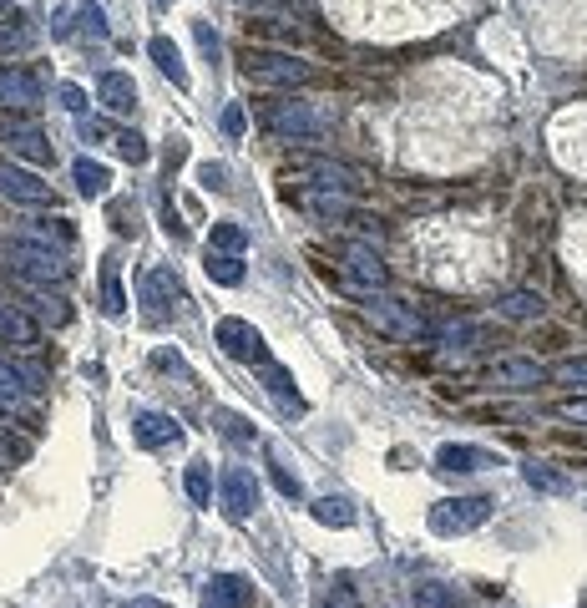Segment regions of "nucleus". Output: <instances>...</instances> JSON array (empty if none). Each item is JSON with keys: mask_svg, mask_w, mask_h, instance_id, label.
Masks as SVG:
<instances>
[{"mask_svg": "<svg viewBox=\"0 0 587 608\" xmlns=\"http://www.w3.org/2000/svg\"><path fill=\"white\" fill-rule=\"evenodd\" d=\"M193 36H198L203 56H218V36H213V26H208V21H193Z\"/></svg>", "mask_w": 587, "mask_h": 608, "instance_id": "nucleus-42", "label": "nucleus"}, {"mask_svg": "<svg viewBox=\"0 0 587 608\" xmlns=\"http://www.w3.org/2000/svg\"><path fill=\"white\" fill-rule=\"evenodd\" d=\"M117 608H167L162 598H132V603H117Z\"/></svg>", "mask_w": 587, "mask_h": 608, "instance_id": "nucleus-45", "label": "nucleus"}, {"mask_svg": "<svg viewBox=\"0 0 587 608\" xmlns=\"http://www.w3.org/2000/svg\"><path fill=\"white\" fill-rule=\"evenodd\" d=\"M183 487H188V502H193V507H208V502H213V477H208V462H188Z\"/></svg>", "mask_w": 587, "mask_h": 608, "instance_id": "nucleus-31", "label": "nucleus"}, {"mask_svg": "<svg viewBox=\"0 0 587 608\" xmlns=\"http://www.w3.org/2000/svg\"><path fill=\"white\" fill-rule=\"evenodd\" d=\"M319 608H360V598H355L350 578H334V583L319 593Z\"/></svg>", "mask_w": 587, "mask_h": 608, "instance_id": "nucleus-36", "label": "nucleus"}, {"mask_svg": "<svg viewBox=\"0 0 587 608\" xmlns=\"http://www.w3.org/2000/svg\"><path fill=\"white\" fill-rule=\"evenodd\" d=\"M132 436H137V446H173L183 436V426L167 416V411H142L132 421Z\"/></svg>", "mask_w": 587, "mask_h": 608, "instance_id": "nucleus-16", "label": "nucleus"}, {"mask_svg": "<svg viewBox=\"0 0 587 608\" xmlns=\"http://www.w3.org/2000/svg\"><path fill=\"white\" fill-rule=\"evenodd\" d=\"M198 178H203V188H213V193H223V188H228V168H223V163H203V168H198Z\"/></svg>", "mask_w": 587, "mask_h": 608, "instance_id": "nucleus-39", "label": "nucleus"}, {"mask_svg": "<svg viewBox=\"0 0 587 608\" xmlns=\"http://www.w3.org/2000/svg\"><path fill=\"white\" fill-rule=\"evenodd\" d=\"M36 41V31H31V21L26 16H11L6 26H0V56H11V51H26Z\"/></svg>", "mask_w": 587, "mask_h": 608, "instance_id": "nucleus-32", "label": "nucleus"}, {"mask_svg": "<svg viewBox=\"0 0 587 608\" xmlns=\"http://www.w3.org/2000/svg\"><path fill=\"white\" fill-rule=\"evenodd\" d=\"M41 82L31 71H21V66H0V107H11V112H31V107H41Z\"/></svg>", "mask_w": 587, "mask_h": 608, "instance_id": "nucleus-12", "label": "nucleus"}, {"mask_svg": "<svg viewBox=\"0 0 587 608\" xmlns=\"http://www.w3.org/2000/svg\"><path fill=\"white\" fill-rule=\"evenodd\" d=\"M415 608H456V588H446V583H421V588H415Z\"/></svg>", "mask_w": 587, "mask_h": 608, "instance_id": "nucleus-34", "label": "nucleus"}, {"mask_svg": "<svg viewBox=\"0 0 587 608\" xmlns=\"http://www.w3.org/2000/svg\"><path fill=\"white\" fill-rule=\"evenodd\" d=\"M142 304H152L157 315H162V310H173V304H183V284H178V274H173V269H147V279H142Z\"/></svg>", "mask_w": 587, "mask_h": 608, "instance_id": "nucleus-15", "label": "nucleus"}, {"mask_svg": "<svg viewBox=\"0 0 587 608\" xmlns=\"http://www.w3.org/2000/svg\"><path fill=\"white\" fill-rule=\"evenodd\" d=\"M491 497H446L431 507V532H441V538H461V532H476L486 517H491Z\"/></svg>", "mask_w": 587, "mask_h": 608, "instance_id": "nucleus-5", "label": "nucleus"}, {"mask_svg": "<svg viewBox=\"0 0 587 608\" xmlns=\"http://www.w3.org/2000/svg\"><path fill=\"white\" fill-rule=\"evenodd\" d=\"M152 365H157V370H183V355H178V350H157Z\"/></svg>", "mask_w": 587, "mask_h": 608, "instance_id": "nucleus-44", "label": "nucleus"}, {"mask_svg": "<svg viewBox=\"0 0 587 608\" xmlns=\"http://www.w3.org/2000/svg\"><path fill=\"white\" fill-rule=\"evenodd\" d=\"M269 477H274V487L284 492V497H304V487H299V477L279 462V456H274V462H269Z\"/></svg>", "mask_w": 587, "mask_h": 608, "instance_id": "nucleus-38", "label": "nucleus"}, {"mask_svg": "<svg viewBox=\"0 0 587 608\" xmlns=\"http://www.w3.org/2000/svg\"><path fill=\"white\" fill-rule=\"evenodd\" d=\"M309 512H314V522H324V527H350V522H355V502H350V497H319Z\"/></svg>", "mask_w": 587, "mask_h": 608, "instance_id": "nucleus-27", "label": "nucleus"}, {"mask_svg": "<svg viewBox=\"0 0 587 608\" xmlns=\"http://www.w3.org/2000/svg\"><path fill=\"white\" fill-rule=\"evenodd\" d=\"M496 315L501 320H542L547 315V299L537 289H512V294L496 299Z\"/></svg>", "mask_w": 587, "mask_h": 608, "instance_id": "nucleus-20", "label": "nucleus"}, {"mask_svg": "<svg viewBox=\"0 0 587 608\" xmlns=\"http://www.w3.org/2000/svg\"><path fill=\"white\" fill-rule=\"evenodd\" d=\"M208 249H213V254H243V249H248V228L233 223V218H218L213 234H208Z\"/></svg>", "mask_w": 587, "mask_h": 608, "instance_id": "nucleus-25", "label": "nucleus"}, {"mask_svg": "<svg viewBox=\"0 0 587 608\" xmlns=\"http://www.w3.org/2000/svg\"><path fill=\"white\" fill-rule=\"evenodd\" d=\"M248 598H254V588H248V578H238V573H213L203 583V608H243Z\"/></svg>", "mask_w": 587, "mask_h": 608, "instance_id": "nucleus-13", "label": "nucleus"}, {"mask_svg": "<svg viewBox=\"0 0 587 608\" xmlns=\"http://www.w3.org/2000/svg\"><path fill=\"white\" fill-rule=\"evenodd\" d=\"M491 467H501V456H491L486 446L446 441V446L436 451V472H446V477H466V472H491Z\"/></svg>", "mask_w": 587, "mask_h": 608, "instance_id": "nucleus-10", "label": "nucleus"}, {"mask_svg": "<svg viewBox=\"0 0 587 608\" xmlns=\"http://www.w3.org/2000/svg\"><path fill=\"white\" fill-rule=\"evenodd\" d=\"M102 310L117 320L127 310V294H122V264L117 259H102Z\"/></svg>", "mask_w": 587, "mask_h": 608, "instance_id": "nucleus-26", "label": "nucleus"}, {"mask_svg": "<svg viewBox=\"0 0 587 608\" xmlns=\"http://www.w3.org/2000/svg\"><path fill=\"white\" fill-rule=\"evenodd\" d=\"M0 137H6V147L21 152V158H31V163H51V142H46L36 127H26V122H0Z\"/></svg>", "mask_w": 587, "mask_h": 608, "instance_id": "nucleus-17", "label": "nucleus"}, {"mask_svg": "<svg viewBox=\"0 0 587 608\" xmlns=\"http://www.w3.org/2000/svg\"><path fill=\"white\" fill-rule=\"evenodd\" d=\"M6 264H11V274H21V279H31V284H46V289L71 279V264H66L56 249H46V244H26V239L6 244Z\"/></svg>", "mask_w": 587, "mask_h": 608, "instance_id": "nucleus-3", "label": "nucleus"}, {"mask_svg": "<svg viewBox=\"0 0 587 608\" xmlns=\"http://www.w3.org/2000/svg\"><path fill=\"white\" fill-rule=\"evenodd\" d=\"M112 142H117V152H122V158H127V163H132V168H137V163H147V158H152V147H147V137H142V132H117V137H112Z\"/></svg>", "mask_w": 587, "mask_h": 608, "instance_id": "nucleus-35", "label": "nucleus"}, {"mask_svg": "<svg viewBox=\"0 0 587 608\" xmlns=\"http://www.w3.org/2000/svg\"><path fill=\"white\" fill-rule=\"evenodd\" d=\"M345 289L350 294H365V289H385L390 284V269H385V259L370 249V244H345Z\"/></svg>", "mask_w": 587, "mask_h": 608, "instance_id": "nucleus-7", "label": "nucleus"}, {"mask_svg": "<svg viewBox=\"0 0 587 608\" xmlns=\"http://www.w3.org/2000/svg\"><path fill=\"white\" fill-rule=\"evenodd\" d=\"M355 299H360V315H365L375 330H385V335H395V340H405V345L436 340V325H431L426 315H415V304H405V299H395V294H385V289H365V294H355Z\"/></svg>", "mask_w": 587, "mask_h": 608, "instance_id": "nucleus-1", "label": "nucleus"}, {"mask_svg": "<svg viewBox=\"0 0 587 608\" xmlns=\"http://www.w3.org/2000/svg\"><path fill=\"white\" fill-rule=\"evenodd\" d=\"M0 6H11V0H0Z\"/></svg>", "mask_w": 587, "mask_h": 608, "instance_id": "nucleus-47", "label": "nucleus"}, {"mask_svg": "<svg viewBox=\"0 0 587 608\" xmlns=\"http://www.w3.org/2000/svg\"><path fill=\"white\" fill-rule=\"evenodd\" d=\"M203 269H208L213 284H228V289L243 284V259H238V254H213V249H208V264H203Z\"/></svg>", "mask_w": 587, "mask_h": 608, "instance_id": "nucleus-30", "label": "nucleus"}, {"mask_svg": "<svg viewBox=\"0 0 587 608\" xmlns=\"http://www.w3.org/2000/svg\"><path fill=\"white\" fill-rule=\"evenodd\" d=\"M304 208H309V213H319L324 223H340V218H350V213H355V208H350V198H340L334 188H309V193H304Z\"/></svg>", "mask_w": 587, "mask_h": 608, "instance_id": "nucleus-22", "label": "nucleus"}, {"mask_svg": "<svg viewBox=\"0 0 587 608\" xmlns=\"http://www.w3.org/2000/svg\"><path fill=\"white\" fill-rule=\"evenodd\" d=\"M218 492H223V512L233 522H243L248 512H259V477L254 472H243V467H228L218 477Z\"/></svg>", "mask_w": 587, "mask_h": 608, "instance_id": "nucleus-9", "label": "nucleus"}, {"mask_svg": "<svg viewBox=\"0 0 587 608\" xmlns=\"http://www.w3.org/2000/svg\"><path fill=\"white\" fill-rule=\"evenodd\" d=\"M557 416H562V421H587V396H572V401H562V406H557Z\"/></svg>", "mask_w": 587, "mask_h": 608, "instance_id": "nucleus-43", "label": "nucleus"}, {"mask_svg": "<svg viewBox=\"0 0 587 608\" xmlns=\"http://www.w3.org/2000/svg\"><path fill=\"white\" fill-rule=\"evenodd\" d=\"M522 477H527V487L552 492V497H567V492H572V477H567V472H557V467H547V462H527V467H522Z\"/></svg>", "mask_w": 587, "mask_h": 608, "instance_id": "nucleus-24", "label": "nucleus"}, {"mask_svg": "<svg viewBox=\"0 0 587 608\" xmlns=\"http://www.w3.org/2000/svg\"><path fill=\"white\" fill-rule=\"evenodd\" d=\"M547 380H557L567 391H587V355H567V360L547 365Z\"/></svg>", "mask_w": 587, "mask_h": 608, "instance_id": "nucleus-28", "label": "nucleus"}, {"mask_svg": "<svg viewBox=\"0 0 587 608\" xmlns=\"http://www.w3.org/2000/svg\"><path fill=\"white\" fill-rule=\"evenodd\" d=\"M264 380H269V391H274V396H279L284 406H294V411H304V396L294 391V375H289L284 365H274V360H269V365H264Z\"/></svg>", "mask_w": 587, "mask_h": 608, "instance_id": "nucleus-29", "label": "nucleus"}, {"mask_svg": "<svg viewBox=\"0 0 587 608\" xmlns=\"http://www.w3.org/2000/svg\"><path fill=\"white\" fill-rule=\"evenodd\" d=\"M238 66H243L248 82H259V87H309L314 76H319L304 56H294V51H269V46H243Z\"/></svg>", "mask_w": 587, "mask_h": 608, "instance_id": "nucleus-2", "label": "nucleus"}, {"mask_svg": "<svg viewBox=\"0 0 587 608\" xmlns=\"http://www.w3.org/2000/svg\"><path fill=\"white\" fill-rule=\"evenodd\" d=\"M162 6H167V0H162Z\"/></svg>", "mask_w": 587, "mask_h": 608, "instance_id": "nucleus-48", "label": "nucleus"}, {"mask_svg": "<svg viewBox=\"0 0 587 608\" xmlns=\"http://www.w3.org/2000/svg\"><path fill=\"white\" fill-rule=\"evenodd\" d=\"M243 127H248L243 107H238V102H228V107H223V132H228V137H243Z\"/></svg>", "mask_w": 587, "mask_h": 608, "instance_id": "nucleus-41", "label": "nucleus"}, {"mask_svg": "<svg viewBox=\"0 0 587 608\" xmlns=\"http://www.w3.org/2000/svg\"><path fill=\"white\" fill-rule=\"evenodd\" d=\"M71 178H76L81 198H107V193H112V173H107V163L76 158V163H71Z\"/></svg>", "mask_w": 587, "mask_h": 608, "instance_id": "nucleus-21", "label": "nucleus"}, {"mask_svg": "<svg viewBox=\"0 0 587 608\" xmlns=\"http://www.w3.org/2000/svg\"><path fill=\"white\" fill-rule=\"evenodd\" d=\"M486 386L491 391H512V396H527V391H537V386H547V365H537V360H496V365H486Z\"/></svg>", "mask_w": 587, "mask_h": 608, "instance_id": "nucleus-8", "label": "nucleus"}, {"mask_svg": "<svg viewBox=\"0 0 587 608\" xmlns=\"http://www.w3.org/2000/svg\"><path fill=\"white\" fill-rule=\"evenodd\" d=\"M0 198L46 208V203H51V183H41L36 173H26V168H16V163H0Z\"/></svg>", "mask_w": 587, "mask_h": 608, "instance_id": "nucleus-11", "label": "nucleus"}, {"mask_svg": "<svg viewBox=\"0 0 587 608\" xmlns=\"http://www.w3.org/2000/svg\"><path fill=\"white\" fill-rule=\"evenodd\" d=\"M147 56L157 61V71L173 82L178 92H188V66H183V51H178V41H167V36H152L147 41Z\"/></svg>", "mask_w": 587, "mask_h": 608, "instance_id": "nucleus-19", "label": "nucleus"}, {"mask_svg": "<svg viewBox=\"0 0 587 608\" xmlns=\"http://www.w3.org/2000/svg\"><path fill=\"white\" fill-rule=\"evenodd\" d=\"M26 380H31V375H21V370H16L11 360H0V396H6L11 406H16V396H21V391H31Z\"/></svg>", "mask_w": 587, "mask_h": 608, "instance_id": "nucleus-37", "label": "nucleus"}, {"mask_svg": "<svg viewBox=\"0 0 587 608\" xmlns=\"http://www.w3.org/2000/svg\"><path fill=\"white\" fill-rule=\"evenodd\" d=\"M213 340H218V350L228 355V360H243V365H269V345H264V335L248 325V320H238V315H223L218 325H213Z\"/></svg>", "mask_w": 587, "mask_h": 608, "instance_id": "nucleus-6", "label": "nucleus"}, {"mask_svg": "<svg viewBox=\"0 0 587 608\" xmlns=\"http://www.w3.org/2000/svg\"><path fill=\"white\" fill-rule=\"evenodd\" d=\"M76 21H81V31H87L92 41H107V36H112V26H107V16H102L97 0H81V6H76Z\"/></svg>", "mask_w": 587, "mask_h": 608, "instance_id": "nucleus-33", "label": "nucleus"}, {"mask_svg": "<svg viewBox=\"0 0 587 608\" xmlns=\"http://www.w3.org/2000/svg\"><path fill=\"white\" fill-rule=\"evenodd\" d=\"M264 127L284 142H319L329 132V117H319L309 102H274L264 112Z\"/></svg>", "mask_w": 587, "mask_h": 608, "instance_id": "nucleus-4", "label": "nucleus"}, {"mask_svg": "<svg viewBox=\"0 0 587 608\" xmlns=\"http://www.w3.org/2000/svg\"><path fill=\"white\" fill-rule=\"evenodd\" d=\"M254 6H269V0H254Z\"/></svg>", "mask_w": 587, "mask_h": 608, "instance_id": "nucleus-46", "label": "nucleus"}, {"mask_svg": "<svg viewBox=\"0 0 587 608\" xmlns=\"http://www.w3.org/2000/svg\"><path fill=\"white\" fill-rule=\"evenodd\" d=\"M97 102L107 107V112H132L137 107V82H132V76L127 71H107L102 76V82H97Z\"/></svg>", "mask_w": 587, "mask_h": 608, "instance_id": "nucleus-18", "label": "nucleus"}, {"mask_svg": "<svg viewBox=\"0 0 587 608\" xmlns=\"http://www.w3.org/2000/svg\"><path fill=\"white\" fill-rule=\"evenodd\" d=\"M213 426H218V436L223 441H233V446H254L259 441V431H254V421H248V416H238V411H213Z\"/></svg>", "mask_w": 587, "mask_h": 608, "instance_id": "nucleus-23", "label": "nucleus"}, {"mask_svg": "<svg viewBox=\"0 0 587 608\" xmlns=\"http://www.w3.org/2000/svg\"><path fill=\"white\" fill-rule=\"evenodd\" d=\"M56 97H61V107H66V112H76V117L87 112V92L71 87V82H66V87H56Z\"/></svg>", "mask_w": 587, "mask_h": 608, "instance_id": "nucleus-40", "label": "nucleus"}, {"mask_svg": "<svg viewBox=\"0 0 587 608\" xmlns=\"http://www.w3.org/2000/svg\"><path fill=\"white\" fill-rule=\"evenodd\" d=\"M0 340L31 350V345H41V325L21 310V304H6V299H0Z\"/></svg>", "mask_w": 587, "mask_h": 608, "instance_id": "nucleus-14", "label": "nucleus"}]
</instances>
